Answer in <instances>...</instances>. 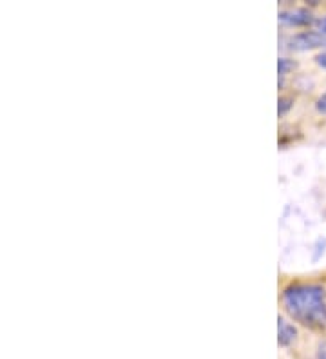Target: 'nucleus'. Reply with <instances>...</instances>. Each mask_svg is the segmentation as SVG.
I'll return each instance as SVG.
<instances>
[{
  "label": "nucleus",
  "instance_id": "2",
  "mask_svg": "<svg viewBox=\"0 0 326 359\" xmlns=\"http://www.w3.org/2000/svg\"><path fill=\"white\" fill-rule=\"evenodd\" d=\"M287 46L290 51H326V36L322 35L321 31L313 29H303L297 31L294 35L288 36Z\"/></svg>",
  "mask_w": 326,
  "mask_h": 359
},
{
  "label": "nucleus",
  "instance_id": "9",
  "mask_svg": "<svg viewBox=\"0 0 326 359\" xmlns=\"http://www.w3.org/2000/svg\"><path fill=\"white\" fill-rule=\"evenodd\" d=\"M315 358L326 359V337L318 343V351H315Z\"/></svg>",
  "mask_w": 326,
  "mask_h": 359
},
{
  "label": "nucleus",
  "instance_id": "8",
  "mask_svg": "<svg viewBox=\"0 0 326 359\" xmlns=\"http://www.w3.org/2000/svg\"><path fill=\"white\" fill-rule=\"evenodd\" d=\"M313 62H315V66H319L321 69L326 71V51L318 53V55L313 57Z\"/></svg>",
  "mask_w": 326,
  "mask_h": 359
},
{
  "label": "nucleus",
  "instance_id": "6",
  "mask_svg": "<svg viewBox=\"0 0 326 359\" xmlns=\"http://www.w3.org/2000/svg\"><path fill=\"white\" fill-rule=\"evenodd\" d=\"M294 104H296V98L292 97V95H281L278 100V114L279 118H283L285 114H288V111L294 107Z\"/></svg>",
  "mask_w": 326,
  "mask_h": 359
},
{
  "label": "nucleus",
  "instance_id": "10",
  "mask_svg": "<svg viewBox=\"0 0 326 359\" xmlns=\"http://www.w3.org/2000/svg\"><path fill=\"white\" fill-rule=\"evenodd\" d=\"M315 29L321 31L322 35L326 36V13L321 15V17H318V20H315Z\"/></svg>",
  "mask_w": 326,
  "mask_h": 359
},
{
  "label": "nucleus",
  "instance_id": "5",
  "mask_svg": "<svg viewBox=\"0 0 326 359\" xmlns=\"http://www.w3.org/2000/svg\"><path fill=\"white\" fill-rule=\"evenodd\" d=\"M297 67V62L292 60V58H287V57H281L278 60V71H279V79H281V83L283 80L287 79L290 73H294V69Z\"/></svg>",
  "mask_w": 326,
  "mask_h": 359
},
{
  "label": "nucleus",
  "instance_id": "1",
  "mask_svg": "<svg viewBox=\"0 0 326 359\" xmlns=\"http://www.w3.org/2000/svg\"><path fill=\"white\" fill-rule=\"evenodd\" d=\"M281 307L296 325L326 334V287L318 281H296L281 292Z\"/></svg>",
  "mask_w": 326,
  "mask_h": 359
},
{
  "label": "nucleus",
  "instance_id": "3",
  "mask_svg": "<svg viewBox=\"0 0 326 359\" xmlns=\"http://www.w3.org/2000/svg\"><path fill=\"white\" fill-rule=\"evenodd\" d=\"M318 17H313L310 8H285L279 11V22L287 27H304L310 29V26H315Z\"/></svg>",
  "mask_w": 326,
  "mask_h": 359
},
{
  "label": "nucleus",
  "instance_id": "4",
  "mask_svg": "<svg viewBox=\"0 0 326 359\" xmlns=\"http://www.w3.org/2000/svg\"><path fill=\"white\" fill-rule=\"evenodd\" d=\"M299 339V330L297 325L287 318V316H279L278 318V343L283 348H290L292 345H296Z\"/></svg>",
  "mask_w": 326,
  "mask_h": 359
},
{
  "label": "nucleus",
  "instance_id": "7",
  "mask_svg": "<svg viewBox=\"0 0 326 359\" xmlns=\"http://www.w3.org/2000/svg\"><path fill=\"white\" fill-rule=\"evenodd\" d=\"M313 107H315V111H318L319 114L326 116V91H322L321 95L315 98V102H313Z\"/></svg>",
  "mask_w": 326,
  "mask_h": 359
}]
</instances>
